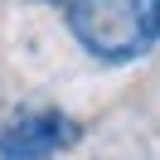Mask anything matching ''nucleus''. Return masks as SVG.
I'll return each instance as SVG.
<instances>
[{"mask_svg":"<svg viewBox=\"0 0 160 160\" xmlns=\"http://www.w3.org/2000/svg\"><path fill=\"white\" fill-rule=\"evenodd\" d=\"M78 121L68 112H24L0 121V160H49L78 141Z\"/></svg>","mask_w":160,"mask_h":160,"instance_id":"f03ea898","label":"nucleus"},{"mask_svg":"<svg viewBox=\"0 0 160 160\" xmlns=\"http://www.w3.org/2000/svg\"><path fill=\"white\" fill-rule=\"evenodd\" d=\"M146 5V29H150V44H160V0H141Z\"/></svg>","mask_w":160,"mask_h":160,"instance_id":"7ed1b4c3","label":"nucleus"},{"mask_svg":"<svg viewBox=\"0 0 160 160\" xmlns=\"http://www.w3.org/2000/svg\"><path fill=\"white\" fill-rule=\"evenodd\" d=\"M68 29L92 58L131 63L150 49L141 0H68Z\"/></svg>","mask_w":160,"mask_h":160,"instance_id":"f257e3e1","label":"nucleus"}]
</instances>
